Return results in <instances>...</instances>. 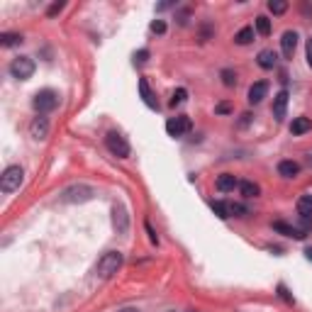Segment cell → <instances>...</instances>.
I'll list each match as a JSON object with an SVG mask.
<instances>
[{"label":"cell","mask_w":312,"mask_h":312,"mask_svg":"<svg viewBox=\"0 0 312 312\" xmlns=\"http://www.w3.org/2000/svg\"><path fill=\"white\" fill-rule=\"evenodd\" d=\"M32 73H34V61L30 56H17V59L10 61V76L12 78L27 81V78H32Z\"/></svg>","instance_id":"cell-4"},{"label":"cell","mask_w":312,"mask_h":312,"mask_svg":"<svg viewBox=\"0 0 312 312\" xmlns=\"http://www.w3.org/2000/svg\"><path fill=\"white\" fill-rule=\"evenodd\" d=\"M229 110H232V108H229V102H220V105H217V112H222V115H227Z\"/></svg>","instance_id":"cell-35"},{"label":"cell","mask_w":312,"mask_h":312,"mask_svg":"<svg viewBox=\"0 0 312 312\" xmlns=\"http://www.w3.org/2000/svg\"><path fill=\"white\" fill-rule=\"evenodd\" d=\"M144 227H146V234H149V242H151V244H159V237H156V232L151 229V224L144 222Z\"/></svg>","instance_id":"cell-33"},{"label":"cell","mask_w":312,"mask_h":312,"mask_svg":"<svg viewBox=\"0 0 312 312\" xmlns=\"http://www.w3.org/2000/svg\"><path fill=\"white\" fill-rule=\"evenodd\" d=\"M278 295H280V298H283V300H285V302H288V305H293V302H295V300H293V295H290V293H288V288H285L283 283H280V285H278Z\"/></svg>","instance_id":"cell-30"},{"label":"cell","mask_w":312,"mask_h":312,"mask_svg":"<svg viewBox=\"0 0 312 312\" xmlns=\"http://www.w3.org/2000/svg\"><path fill=\"white\" fill-rule=\"evenodd\" d=\"M22 42V37L20 34H15V32H3L0 34V44L3 46H15V44H20Z\"/></svg>","instance_id":"cell-22"},{"label":"cell","mask_w":312,"mask_h":312,"mask_svg":"<svg viewBox=\"0 0 312 312\" xmlns=\"http://www.w3.org/2000/svg\"><path fill=\"white\" fill-rule=\"evenodd\" d=\"M190 117H186V115H178V117H171L166 122V132L171 134V137H183V134L190 132Z\"/></svg>","instance_id":"cell-7"},{"label":"cell","mask_w":312,"mask_h":312,"mask_svg":"<svg viewBox=\"0 0 312 312\" xmlns=\"http://www.w3.org/2000/svg\"><path fill=\"white\" fill-rule=\"evenodd\" d=\"M222 83L227 86V88L237 86V73H234L232 68H224V71H222Z\"/></svg>","instance_id":"cell-27"},{"label":"cell","mask_w":312,"mask_h":312,"mask_svg":"<svg viewBox=\"0 0 312 312\" xmlns=\"http://www.w3.org/2000/svg\"><path fill=\"white\" fill-rule=\"evenodd\" d=\"M168 312H176V310H168Z\"/></svg>","instance_id":"cell-40"},{"label":"cell","mask_w":312,"mask_h":312,"mask_svg":"<svg viewBox=\"0 0 312 312\" xmlns=\"http://www.w3.org/2000/svg\"><path fill=\"white\" fill-rule=\"evenodd\" d=\"M30 134H32L34 139H46V134H49V120H46L44 115H37L30 124Z\"/></svg>","instance_id":"cell-10"},{"label":"cell","mask_w":312,"mask_h":312,"mask_svg":"<svg viewBox=\"0 0 312 312\" xmlns=\"http://www.w3.org/2000/svg\"><path fill=\"white\" fill-rule=\"evenodd\" d=\"M34 110L39 112V115H46V112H51L56 110V105H59V93L51 88H44V90H39L37 95H34Z\"/></svg>","instance_id":"cell-3"},{"label":"cell","mask_w":312,"mask_h":312,"mask_svg":"<svg viewBox=\"0 0 312 312\" xmlns=\"http://www.w3.org/2000/svg\"><path fill=\"white\" fill-rule=\"evenodd\" d=\"M256 32L261 34V37H268V34H271V20H268V17H264V15L256 17Z\"/></svg>","instance_id":"cell-23"},{"label":"cell","mask_w":312,"mask_h":312,"mask_svg":"<svg viewBox=\"0 0 312 312\" xmlns=\"http://www.w3.org/2000/svg\"><path fill=\"white\" fill-rule=\"evenodd\" d=\"M112 215H115V217H112V222H115V229H117L120 234H124V232H127V227H129V217H127V210H124L122 205H115V207H112Z\"/></svg>","instance_id":"cell-11"},{"label":"cell","mask_w":312,"mask_h":312,"mask_svg":"<svg viewBox=\"0 0 312 312\" xmlns=\"http://www.w3.org/2000/svg\"><path fill=\"white\" fill-rule=\"evenodd\" d=\"M273 229L278 234H285V237H293V239H305V232L300 227H293L288 222H273Z\"/></svg>","instance_id":"cell-13"},{"label":"cell","mask_w":312,"mask_h":312,"mask_svg":"<svg viewBox=\"0 0 312 312\" xmlns=\"http://www.w3.org/2000/svg\"><path fill=\"white\" fill-rule=\"evenodd\" d=\"M234 42H237V44H242V46L251 44V42H254V27H244V30H239V32L234 34Z\"/></svg>","instance_id":"cell-19"},{"label":"cell","mask_w":312,"mask_h":312,"mask_svg":"<svg viewBox=\"0 0 312 312\" xmlns=\"http://www.w3.org/2000/svg\"><path fill=\"white\" fill-rule=\"evenodd\" d=\"M288 90L283 88L280 90V93H276V98H273V117H276V120H283V117H285V110H288Z\"/></svg>","instance_id":"cell-9"},{"label":"cell","mask_w":312,"mask_h":312,"mask_svg":"<svg viewBox=\"0 0 312 312\" xmlns=\"http://www.w3.org/2000/svg\"><path fill=\"white\" fill-rule=\"evenodd\" d=\"M278 173L283 178H295V176L300 173V164H298V161H280Z\"/></svg>","instance_id":"cell-15"},{"label":"cell","mask_w":312,"mask_h":312,"mask_svg":"<svg viewBox=\"0 0 312 312\" xmlns=\"http://www.w3.org/2000/svg\"><path fill=\"white\" fill-rule=\"evenodd\" d=\"M307 66L312 68V39H307Z\"/></svg>","instance_id":"cell-36"},{"label":"cell","mask_w":312,"mask_h":312,"mask_svg":"<svg viewBox=\"0 0 312 312\" xmlns=\"http://www.w3.org/2000/svg\"><path fill=\"white\" fill-rule=\"evenodd\" d=\"M22 180H24L22 166H8L3 171V176H0V190L3 193H15V190H20Z\"/></svg>","instance_id":"cell-2"},{"label":"cell","mask_w":312,"mask_h":312,"mask_svg":"<svg viewBox=\"0 0 312 312\" xmlns=\"http://www.w3.org/2000/svg\"><path fill=\"white\" fill-rule=\"evenodd\" d=\"M151 32H154V34H164V32H166V22H164V20H154V22H151Z\"/></svg>","instance_id":"cell-29"},{"label":"cell","mask_w":312,"mask_h":312,"mask_svg":"<svg viewBox=\"0 0 312 312\" xmlns=\"http://www.w3.org/2000/svg\"><path fill=\"white\" fill-rule=\"evenodd\" d=\"M312 129V120L310 117H295L293 120V124H290V134H305V132H310Z\"/></svg>","instance_id":"cell-18"},{"label":"cell","mask_w":312,"mask_h":312,"mask_svg":"<svg viewBox=\"0 0 312 312\" xmlns=\"http://www.w3.org/2000/svg\"><path fill=\"white\" fill-rule=\"evenodd\" d=\"M249 122H251V112H244V115H242V122H239V124L244 127V124H249Z\"/></svg>","instance_id":"cell-37"},{"label":"cell","mask_w":312,"mask_h":312,"mask_svg":"<svg viewBox=\"0 0 312 312\" xmlns=\"http://www.w3.org/2000/svg\"><path fill=\"white\" fill-rule=\"evenodd\" d=\"M139 93H142V100L146 102V108L159 110V102L154 100V93H151V88H149V81H146V78H139Z\"/></svg>","instance_id":"cell-14"},{"label":"cell","mask_w":312,"mask_h":312,"mask_svg":"<svg viewBox=\"0 0 312 312\" xmlns=\"http://www.w3.org/2000/svg\"><path fill=\"white\" fill-rule=\"evenodd\" d=\"M239 193H242L244 198H256L258 193H261V188H258L256 183H251V180H242V183H239Z\"/></svg>","instance_id":"cell-20"},{"label":"cell","mask_w":312,"mask_h":312,"mask_svg":"<svg viewBox=\"0 0 312 312\" xmlns=\"http://www.w3.org/2000/svg\"><path fill=\"white\" fill-rule=\"evenodd\" d=\"M266 93H268V83H266V81H258V83H254V86L249 88V102H251V105H258V102L266 98Z\"/></svg>","instance_id":"cell-12"},{"label":"cell","mask_w":312,"mask_h":312,"mask_svg":"<svg viewBox=\"0 0 312 312\" xmlns=\"http://www.w3.org/2000/svg\"><path fill=\"white\" fill-rule=\"evenodd\" d=\"M186 98H188V90L186 88H178L173 95H171V105L176 108V105H180V102H186Z\"/></svg>","instance_id":"cell-28"},{"label":"cell","mask_w":312,"mask_h":312,"mask_svg":"<svg viewBox=\"0 0 312 312\" xmlns=\"http://www.w3.org/2000/svg\"><path fill=\"white\" fill-rule=\"evenodd\" d=\"M146 59H149V49H139V51L134 54V64H144Z\"/></svg>","instance_id":"cell-31"},{"label":"cell","mask_w":312,"mask_h":312,"mask_svg":"<svg viewBox=\"0 0 312 312\" xmlns=\"http://www.w3.org/2000/svg\"><path fill=\"white\" fill-rule=\"evenodd\" d=\"M239 188V180H237V176H232V173H222L220 178H217V190H222V193H229V190Z\"/></svg>","instance_id":"cell-17"},{"label":"cell","mask_w":312,"mask_h":312,"mask_svg":"<svg viewBox=\"0 0 312 312\" xmlns=\"http://www.w3.org/2000/svg\"><path fill=\"white\" fill-rule=\"evenodd\" d=\"M280 49H283V56H285V59H293L295 49H298V32H295V30L283 32V37H280Z\"/></svg>","instance_id":"cell-8"},{"label":"cell","mask_w":312,"mask_h":312,"mask_svg":"<svg viewBox=\"0 0 312 312\" xmlns=\"http://www.w3.org/2000/svg\"><path fill=\"white\" fill-rule=\"evenodd\" d=\"M276 59H278V56H276V51H273V49H264V51H258V66L261 68H266V71H271V68L276 66Z\"/></svg>","instance_id":"cell-16"},{"label":"cell","mask_w":312,"mask_h":312,"mask_svg":"<svg viewBox=\"0 0 312 312\" xmlns=\"http://www.w3.org/2000/svg\"><path fill=\"white\" fill-rule=\"evenodd\" d=\"M212 34V27L210 24H202V30H200V42H207V37Z\"/></svg>","instance_id":"cell-34"},{"label":"cell","mask_w":312,"mask_h":312,"mask_svg":"<svg viewBox=\"0 0 312 312\" xmlns=\"http://www.w3.org/2000/svg\"><path fill=\"white\" fill-rule=\"evenodd\" d=\"M190 312H195V310H190Z\"/></svg>","instance_id":"cell-41"},{"label":"cell","mask_w":312,"mask_h":312,"mask_svg":"<svg viewBox=\"0 0 312 312\" xmlns=\"http://www.w3.org/2000/svg\"><path fill=\"white\" fill-rule=\"evenodd\" d=\"M120 312H139V310H137V307H122Z\"/></svg>","instance_id":"cell-38"},{"label":"cell","mask_w":312,"mask_h":312,"mask_svg":"<svg viewBox=\"0 0 312 312\" xmlns=\"http://www.w3.org/2000/svg\"><path fill=\"white\" fill-rule=\"evenodd\" d=\"M122 254L120 251H105L100 258H98V264H95V273L100 276V278H110L115 276L120 268H122Z\"/></svg>","instance_id":"cell-1"},{"label":"cell","mask_w":312,"mask_h":312,"mask_svg":"<svg viewBox=\"0 0 312 312\" xmlns=\"http://www.w3.org/2000/svg\"><path fill=\"white\" fill-rule=\"evenodd\" d=\"M212 212H215V215H217V217H220V220H227V217H229V210H227V202H212Z\"/></svg>","instance_id":"cell-25"},{"label":"cell","mask_w":312,"mask_h":312,"mask_svg":"<svg viewBox=\"0 0 312 312\" xmlns=\"http://www.w3.org/2000/svg\"><path fill=\"white\" fill-rule=\"evenodd\" d=\"M298 212H300V217L312 215V195H302L300 200H298Z\"/></svg>","instance_id":"cell-21"},{"label":"cell","mask_w":312,"mask_h":312,"mask_svg":"<svg viewBox=\"0 0 312 312\" xmlns=\"http://www.w3.org/2000/svg\"><path fill=\"white\" fill-rule=\"evenodd\" d=\"M61 10H64V3H54V5L46 10V15H49V17H56V15H59Z\"/></svg>","instance_id":"cell-32"},{"label":"cell","mask_w":312,"mask_h":312,"mask_svg":"<svg viewBox=\"0 0 312 312\" xmlns=\"http://www.w3.org/2000/svg\"><path fill=\"white\" fill-rule=\"evenodd\" d=\"M93 195H95V190L90 188V186H68L64 193H61V200L64 202H88L93 200Z\"/></svg>","instance_id":"cell-5"},{"label":"cell","mask_w":312,"mask_h":312,"mask_svg":"<svg viewBox=\"0 0 312 312\" xmlns=\"http://www.w3.org/2000/svg\"><path fill=\"white\" fill-rule=\"evenodd\" d=\"M227 210H229V215H234V217H244L246 215V207L242 202H227Z\"/></svg>","instance_id":"cell-26"},{"label":"cell","mask_w":312,"mask_h":312,"mask_svg":"<svg viewBox=\"0 0 312 312\" xmlns=\"http://www.w3.org/2000/svg\"><path fill=\"white\" fill-rule=\"evenodd\" d=\"M105 144H108V149H110L117 159H127V156H129V142H127L120 132L105 134Z\"/></svg>","instance_id":"cell-6"},{"label":"cell","mask_w":312,"mask_h":312,"mask_svg":"<svg viewBox=\"0 0 312 312\" xmlns=\"http://www.w3.org/2000/svg\"><path fill=\"white\" fill-rule=\"evenodd\" d=\"M268 10L273 12V15H283V12L288 10V3L285 0H271L268 3Z\"/></svg>","instance_id":"cell-24"},{"label":"cell","mask_w":312,"mask_h":312,"mask_svg":"<svg viewBox=\"0 0 312 312\" xmlns=\"http://www.w3.org/2000/svg\"><path fill=\"white\" fill-rule=\"evenodd\" d=\"M305 256H307V258L312 261V249H305Z\"/></svg>","instance_id":"cell-39"}]
</instances>
